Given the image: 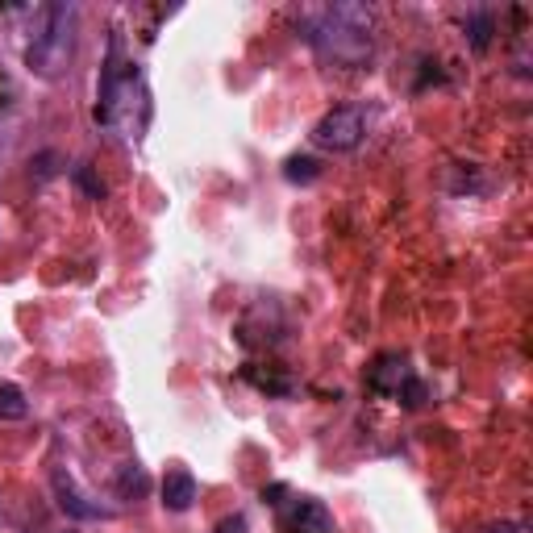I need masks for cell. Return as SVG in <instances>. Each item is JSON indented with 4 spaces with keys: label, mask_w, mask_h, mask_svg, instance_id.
<instances>
[{
    "label": "cell",
    "mask_w": 533,
    "mask_h": 533,
    "mask_svg": "<svg viewBox=\"0 0 533 533\" xmlns=\"http://www.w3.org/2000/svg\"><path fill=\"white\" fill-rule=\"evenodd\" d=\"M96 121L125 138H142L150 125V92L134 63H121V38H109V59L100 71V92H96Z\"/></svg>",
    "instance_id": "1"
},
{
    "label": "cell",
    "mask_w": 533,
    "mask_h": 533,
    "mask_svg": "<svg viewBox=\"0 0 533 533\" xmlns=\"http://www.w3.org/2000/svg\"><path fill=\"white\" fill-rule=\"evenodd\" d=\"M371 34H375L371 5H354V0L321 9L317 21L309 25V42L338 67H363L371 59Z\"/></svg>",
    "instance_id": "2"
},
{
    "label": "cell",
    "mask_w": 533,
    "mask_h": 533,
    "mask_svg": "<svg viewBox=\"0 0 533 533\" xmlns=\"http://www.w3.org/2000/svg\"><path fill=\"white\" fill-rule=\"evenodd\" d=\"M71 38H75V5H46L38 13L30 50H25V67L38 71L42 80H55L71 59Z\"/></svg>",
    "instance_id": "3"
},
{
    "label": "cell",
    "mask_w": 533,
    "mask_h": 533,
    "mask_svg": "<svg viewBox=\"0 0 533 533\" xmlns=\"http://www.w3.org/2000/svg\"><path fill=\"white\" fill-rule=\"evenodd\" d=\"M367 134V117L359 105H342V109H329L317 125H313V142L321 150H354Z\"/></svg>",
    "instance_id": "4"
},
{
    "label": "cell",
    "mask_w": 533,
    "mask_h": 533,
    "mask_svg": "<svg viewBox=\"0 0 533 533\" xmlns=\"http://www.w3.org/2000/svg\"><path fill=\"white\" fill-rule=\"evenodd\" d=\"M275 509H279V533H334V517L313 496L279 500Z\"/></svg>",
    "instance_id": "5"
},
{
    "label": "cell",
    "mask_w": 533,
    "mask_h": 533,
    "mask_svg": "<svg viewBox=\"0 0 533 533\" xmlns=\"http://www.w3.org/2000/svg\"><path fill=\"white\" fill-rule=\"evenodd\" d=\"M50 492H55L59 509L71 517V521H109L113 509H105V504H96L80 492V484H75V475L67 467H55L50 471Z\"/></svg>",
    "instance_id": "6"
},
{
    "label": "cell",
    "mask_w": 533,
    "mask_h": 533,
    "mask_svg": "<svg viewBox=\"0 0 533 533\" xmlns=\"http://www.w3.org/2000/svg\"><path fill=\"white\" fill-rule=\"evenodd\" d=\"M413 379L409 363H404V354L388 350V354H379V359L367 367V388L375 396H400V388Z\"/></svg>",
    "instance_id": "7"
},
{
    "label": "cell",
    "mask_w": 533,
    "mask_h": 533,
    "mask_svg": "<svg viewBox=\"0 0 533 533\" xmlns=\"http://www.w3.org/2000/svg\"><path fill=\"white\" fill-rule=\"evenodd\" d=\"M192 504H196V479H192V471H184V467L167 471V479H163V509L167 513H188Z\"/></svg>",
    "instance_id": "8"
},
{
    "label": "cell",
    "mask_w": 533,
    "mask_h": 533,
    "mask_svg": "<svg viewBox=\"0 0 533 533\" xmlns=\"http://www.w3.org/2000/svg\"><path fill=\"white\" fill-rule=\"evenodd\" d=\"M25 417H30L25 392L17 384H9V379H0V421H25Z\"/></svg>",
    "instance_id": "9"
},
{
    "label": "cell",
    "mask_w": 533,
    "mask_h": 533,
    "mask_svg": "<svg viewBox=\"0 0 533 533\" xmlns=\"http://www.w3.org/2000/svg\"><path fill=\"white\" fill-rule=\"evenodd\" d=\"M492 34H496L492 13H471V17H467V38H471V46H475V50H488Z\"/></svg>",
    "instance_id": "10"
},
{
    "label": "cell",
    "mask_w": 533,
    "mask_h": 533,
    "mask_svg": "<svg viewBox=\"0 0 533 533\" xmlns=\"http://www.w3.org/2000/svg\"><path fill=\"white\" fill-rule=\"evenodd\" d=\"M146 488H150V479H146V471L138 463L121 467V475H117V492L121 496H146Z\"/></svg>",
    "instance_id": "11"
},
{
    "label": "cell",
    "mask_w": 533,
    "mask_h": 533,
    "mask_svg": "<svg viewBox=\"0 0 533 533\" xmlns=\"http://www.w3.org/2000/svg\"><path fill=\"white\" fill-rule=\"evenodd\" d=\"M321 175V167L313 163V159H304V155H292L288 163H284V180L288 184H313Z\"/></svg>",
    "instance_id": "12"
},
{
    "label": "cell",
    "mask_w": 533,
    "mask_h": 533,
    "mask_svg": "<svg viewBox=\"0 0 533 533\" xmlns=\"http://www.w3.org/2000/svg\"><path fill=\"white\" fill-rule=\"evenodd\" d=\"M246 379H250V384H255V388H263V392H271V396H288L292 392V379L288 375H263V371H255V367H246Z\"/></svg>",
    "instance_id": "13"
},
{
    "label": "cell",
    "mask_w": 533,
    "mask_h": 533,
    "mask_svg": "<svg viewBox=\"0 0 533 533\" xmlns=\"http://www.w3.org/2000/svg\"><path fill=\"white\" fill-rule=\"evenodd\" d=\"M396 400H404V409H421V404H425V384H421V379L413 375L409 384L400 388V396H396Z\"/></svg>",
    "instance_id": "14"
},
{
    "label": "cell",
    "mask_w": 533,
    "mask_h": 533,
    "mask_svg": "<svg viewBox=\"0 0 533 533\" xmlns=\"http://www.w3.org/2000/svg\"><path fill=\"white\" fill-rule=\"evenodd\" d=\"M71 175H75V184H80V188H84V192H88L92 200H100V196H105V184H100V180H96V175H92L88 167H75Z\"/></svg>",
    "instance_id": "15"
},
{
    "label": "cell",
    "mask_w": 533,
    "mask_h": 533,
    "mask_svg": "<svg viewBox=\"0 0 533 533\" xmlns=\"http://www.w3.org/2000/svg\"><path fill=\"white\" fill-rule=\"evenodd\" d=\"M217 533H246V517H238V513L225 517V521L217 525Z\"/></svg>",
    "instance_id": "16"
},
{
    "label": "cell",
    "mask_w": 533,
    "mask_h": 533,
    "mask_svg": "<svg viewBox=\"0 0 533 533\" xmlns=\"http://www.w3.org/2000/svg\"><path fill=\"white\" fill-rule=\"evenodd\" d=\"M484 533H525V525H517V521H500V525H488Z\"/></svg>",
    "instance_id": "17"
}]
</instances>
